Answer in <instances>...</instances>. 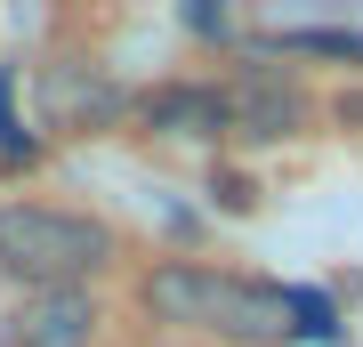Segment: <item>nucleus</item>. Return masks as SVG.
Masks as SVG:
<instances>
[{
  "label": "nucleus",
  "instance_id": "obj_1",
  "mask_svg": "<svg viewBox=\"0 0 363 347\" xmlns=\"http://www.w3.org/2000/svg\"><path fill=\"white\" fill-rule=\"evenodd\" d=\"M145 315H162L169 331H194L218 347H283L298 331V299L250 275L218 267H154L145 275Z\"/></svg>",
  "mask_w": 363,
  "mask_h": 347
},
{
  "label": "nucleus",
  "instance_id": "obj_2",
  "mask_svg": "<svg viewBox=\"0 0 363 347\" xmlns=\"http://www.w3.org/2000/svg\"><path fill=\"white\" fill-rule=\"evenodd\" d=\"M113 267V226L57 202H0V275L25 291H81Z\"/></svg>",
  "mask_w": 363,
  "mask_h": 347
},
{
  "label": "nucleus",
  "instance_id": "obj_3",
  "mask_svg": "<svg viewBox=\"0 0 363 347\" xmlns=\"http://www.w3.org/2000/svg\"><path fill=\"white\" fill-rule=\"evenodd\" d=\"M307 114H315L307 89L283 81L274 65H250V73L226 81V129H234V138H298Z\"/></svg>",
  "mask_w": 363,
  "mask_h": 347
},
{
  "label": "nucleus",
  "instance_id": "obj_4",
  "mask_svg": "<svg viewBox=\"0 0 363 347\" xmlns=\"http://www.w3.org/2000/svg\"><path fill=\"white\" fill-rule=\"evenodd\" d=\"M9 347H97V299L89 291H25L9 315Z\"/></svg>",
  "mask_w": 363,
  "mask_h": 347
},
{
  "label": "nucleus",
  "instance_id": "obj_5",
  "mask_svg": "<svg viewBox=\"0 0 363 347\" xmlns=\"http://www.w3.org/2000/svg\"><path fill=\"white\" fill-rule=\"evenodd\" d=\"M121 105L130 97L105 73H89V65H49V73H40V121L49 129H105Z\"/></svg>",
  "mask_w": 363,
  "mask_h": 347
},
{
  "label": "nucleus",
  "instance_id": "obj_6",
  "mask_svg": "<svg viewBox=\"0 0 363 347\" xmlns=\"http://www.w3.org/2000/svg\"><path fill=\"white\" fill-rule=\"evenodd\" d=\"M138 121L162 138H226V89L218 81H169L138 105Z\"/></svg>",
  "mask_w": 363,
  "mask_h": 347
},
{
  "label": "nucleus",
  "instance_id": "obj_7",
  "mask_svg": "<svg viewBox=\"0 0 363 347\" xmlns=\"http://www.w3.org/2000/svg\"><path fill=\"white\" fill-rule=\"evenodd\" d=\"M283 49H315V57H363V33H283Z\"/></svg>",
  "mask_w": 363,
  "mask_h": 347
}]
</instances>
